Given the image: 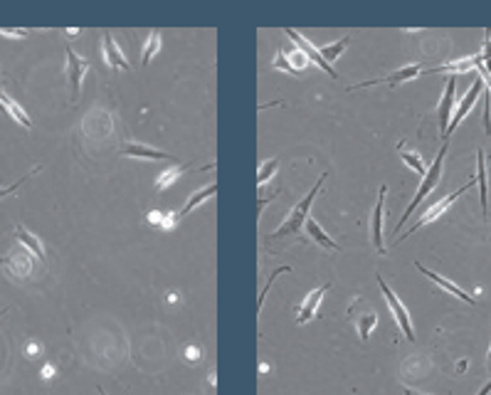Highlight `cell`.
Returning <instances> with one entry per match:
<instances>
[{"label":"cell","mask_w":491,"mask_h":395,"mask_svg":"<svg viewBox=\"0 0 491 395\" xmlns=\"http://www.w3.org/2000/svg\"><path fill=\"white\" fill-rule=\"evenodd\" d=\"M447 146H449V139L444 141V146L439 148L437 158H435V161H432V166H427V173L422 176V183H420V188H417L415 198H412V203H410V206H407V210L403 212V217H400V222H398V228H395V233H400V230H403V225H405V220H410V217H412V212H415V208L420 206V203L425 201L427 195H430L432 190H435V188H437V185H439V180H442L444 156H447Z\"/></svg>","instance_id":"cell-1"},{"label":"cell","mask_w":491,"mask_h":395,"mask_svg":"<svg viewBox=\"0 0 491 395\" xmlns=\"http://www.w3.org/2000/svg\"><path fill=\"white\" fill-rule=\"evenodd\" d=\"M324 180H326V173L321 176L319 180H316V185H313L311 190H309V195L304 198L302 203H297V206L292 208V212L286 215V220L279 225V230H274V233L270 235L272 240H279V238H302V228L306 225V217H309V210H311V206H313V198L319 195V190H321V185H324Z\"/></svg>","instance_id":"cell-2"},{"label":"cell","mask_w":491,"mask_h":395,"mask_svg":"<svg viewBox=\"0 0 491 395\" xmlns=\"http://www.w3.org/2000/svg\"><path fill=\"white\" fill-rule=\"evenodd\" d=\"M474 183H476V178H474V180H469V183H465V188H457V190H454V193H449V195H444V198H439V201L435 203V206L427 208V210H422L420 220H417L410 230H405V235H400L398 242H403V240L410 238V235H412V233H417V230H420V228H425V225H430V222H435V220H437V217H442L444 212L449 210V206H452V203L457 201L459 195H465L467 190H469Z\"/></svg>","instance_id":"cell-3"},{"label":"cell","mask_w":491,"mask_h":395,"mask_svg":"<svg viewBox=\"0 0 491 395\" xmlns=\"http://www.w3.org/2000/svg\"><path fill=\"white\" fill-rule=\"evenodd\" d=\"M375 279H378L380 292H383L385 302H388V307H390V311H393V316H395V321H398V326H400V331H403V336H405L407 341H415V329H412V321H410V314H407L405 304L400 302L398 294H395L393 289H390L388 284H385L383 277L375 274Z\"/></svg>","instance_id":"cell-4"},{"label":"cell","mask_w":491,"mask_h":395,"mask_svg":"<svg viewBox=\"0 0 491 395\" xmlns=\"http://www.w3.org/2000/svg\"><path fill=\"white\" fill-rule=\"evenodd\" d=\"M286 38H292V42L297 45V47L302 49L304 54H306V60L311 62L313 67H319V70H324L326 75L331 77V79H338V72H336L334 67H331L329 62H326L324 57H321L319 47H313L311 40H306L302 33H297V30H292V27H286Z\"/></svg>","instance_id":"cell-5"},{"label":"cell","mask_w":491,"mask_h":395,"mask_svg":"<svg viewBox=\"0 0 491 395\" xmlns=\"http://www.w3.org/2000/svg\"><path fill=\"white\" fill-rule=\"evenodd\" d=\"M481 89H484V79L481 77H476L474 82H471V87H469V92L465 94V99L459 102V107H457V111L452 114V121H449V126H447V134H444V141L449 139V136L454 134V129H457L462 121H465V116L471 111V107L476 104V99L481 97Z\"/></svg>","instance_id":"cell-6"},{"label":"cell","mask_w":491,"mask_h":395,"mask_svg":"<svg viewBox=\"0 0 491 395\" xmlns=\"http://www.w3.org/2000/svg\"><path fill=\"white\" fill-rule=\"evenodd\" d=\"M92 70L89 60L79 57L72 47H67V77H70V84H72V99H79V92H81V79H84L86 72Z\"/></svg>","instance_id":"cell-7"},{"label":"cell","mask_w":491,"mask_h":395,"mask_svg":"<svg viewBox=\"0 0 491 395\" xmlns=\"http://www.w3.org/2000/svg\"><path fill=\"white\" fill-rule=\"evenodd\" d=\"M385 195H388V185H380L378 190V201H375V208H373V217H371V240L373 247L378 255H385V242H383V206H385Z\"/></svg>","instance_id":"cell-8"},{"label":"cell","mask_w":491,"mask_h":395,"mask_svg":"<svg viewBox=\"0 0 491 395\" xmlns=\"http://www.w3.org/2000/svg\"><path fill=\"white\" fill-rule=\"evenodd\" d=\"M425 70V65L422 62H415V65H405L400 67L398 72H393V75H388L385 79H371V82H361V84H353L351 89H363V87H373V84H388V87H398V84H403V82H410L415 79L420 72Z\"/></svg>","instance_id":"cell-9"},{"label":"cell","mask_w":491,"mask_h":395,"mask_svg":"<svg viewBox=\"0 0 491 395\" xmlns=\"http://www.w3.org/2000/svg\"><path fill=\"white\" fill-rule=\"evenodd\" d=\"M309 65H311V62L306 60V54H304L299 47L289 49V52H284V49H281V52L274 57V67H276V70H284V72H289V75H299V72L306 70Z\"/></svg>","instance_id":"cell-10"},{"label":"cell","mask_w":491,"mask_h":395,"mask_svg":"<svg viewBox=\"0 0 491 395\" xmlns=\"http://www.w3.org/2000/svg\"><path fill=\"white\" fill-rule=\"evenodd\" d=\"M415 267L422 272V274L427 277V279H430V281H435V284H437L439 289H444V292H447V294H452V297H457V299H462V302L471 304V307H474V304H476V299H474V297H469V294H467L465 289H462V287H457V284H454V281H449L447 277H442V274H437V272L427 270V267H425V265H420V262H417Z\"/></svg>","instance_id":"cell-11"},{"label":"cell","mask_w":491,"mask_h":395,"mask_svg":"<svg viewBox=\"0 0 491 395\" xmlns=\"http://www.w3.org/2000/svg\"><path fill=\"white\" fill-rule=\"evenodd\" d=\"M353 304H356V307L361 309V314H358L356 309H351V316H353V321H356L361 339L366 341L368 336H371V331L375 329V324H378V314H375V309H371L368 304H363L361 299H356Z\"/></svg>","instance_id":"cell-12"},{"label":"cell","mask_w":491,"mask_h":395,"mask_svg":"<svg viewBox=\"0 0 491 395\" xmlns=\"http://www.w3.org/2000/svg\"><path fill=\"white\" fill-rule=\"evenodd\" d=\"M329 281H326L324 287H316L313 292L306 294V299L302 302V307H299V314H297V324H306V321H311L313 316H316V311H319V304L321 299H324V294L329 292Z\"/></svg>","instance_id":"cell-13"},{"label":"cell","mask_w":491,"mask_h":395,"mask_svg":"<svg viewBox=\"0 0 491 395\" xmlns=\"http://www.w3.org/2000/svg\"><path fill=\"white\" fill-rule=\"evenodd\" d=\"M454 89H457V77H447V89H444L442 102H439V109H437V114H439V134H442V139H444V134H447L449 121H452Z\"/></svg>","instance_id":"cell-14"},{"label":"cell","mask_w":491,"mask_h":395,"mask_svg":"<svg viewBox=\"0 0 491 395\" xmlns=\"http://www.w3.org/2000/svg\"><path fill=\"white\" fill-rule=\"evenodd\" d=\"M104 60H107L109 67H114V70H131L129 60H126V54L121 52V47L116 45V40L111 38V35H107L104 38Z\"/></svg>","instance_id":"cell-15"},{"label":"cell","mask_w":491,"mask_h":395,"mask_svg":"<svg viewBox=\"0 0 491 395\" xmlns=\"http://www.w3.org/2000/svg\"><path fill=\"white\" fill-rule=\"evenodd\" d=\"M121 156H129V158H151V161H161V158H176L166 151H158L153 146H146V144H126L121 148Z\"/></svg>","instance_id":"cell-16"},{"label":"cell","mask_w":491,"mask_h":395,"mask_svg":"<svg viewBox=\"0 0 491 395\" xmlns=\"http://www.w3.org/2000/svg\"><path fill=\"white\" fill-rule=\"evenodd\" d=\"M215 193H217V183H210V185H208V188H200L198 193H193V195H190V201L185 203V206L180 208V210L176 212V215H171V217H173V222L183 220V217L188 215L190 210H195V208H198L200 203H205L208 198H212V195H215Z\"/></svg>","instance_id":"cell-17"},{"label":"cell","mask_w":491,"mask_h":395,"mask_svg":"<svg viewBox=\"0 0 491 395\" xmlns=\"http://www.w3.org/2000/svg\"><path fill=\"white\" fill-rule=\"evenodd\" d=\"M476 183H479L481 210H484V217H486V212H489V188H486V153H484V148L476 151Z\"/></svg>","instance_id":"cell-18"},{"label":"cell","mask_w":491,"mask_h":395,"mask_svg":"<svg viewBox=\"0 0 491 395\" xmlns=\"http://www.w3.org/2000/svg\"><path fill=\"white\" fill-rule=\"evenodd\" d=\"M306 233H309V238H311L313 242L319 245V247H326V249H334V252H341V245L334 242V240L329 238V233H326V230L321 228L319 222L313 220L311 215L306 217Z\"/></svg>","instance_id":"cell-19"},{"label":"cell","mask_w":491,"mask_h":395,"mask_svg":"<svg viewBox=\"0 0 491 395\" xmlns=\"http://www.w3.org/2000/svg\"><path fill=\"white\" fill-rule=\"evenodd\" d=\"M15 238L20 240V242L25 245V247L30 249V252H33V255L38 257L40 262L47 260V257H45V247H42V242H40V240L35 238V235L30 233V230H27L25 225H15Z\"/></svg>","instance_id":"cell-20"},{"label":"cell","mask_w":491,"mask_h":395,"mask_svg":"<svg viewBox=\"0 0 491 395\" xmlns=\"http://www.w3.org/2000/svg\"><path fill=\"white\" fill-rule=\"evenodd\" d=\"M0 109H3V111H6V114L10 116V119H15L20 126H25V129H30V126H33L30 116H27L25 111H22V109L17 107V104L13 102V99L8 97V94H3V92H0Z\"/></svg>","instance_id":"cell-21"},{"label":"cell","mask_w":491,"mask_h":395,"mask_svg":"<svg viewBox=\"0 0 491 395\" xmlns=\"http://www.w3.org/2000/svg\"><path fill=\"white\" fill-rule=\"evenodd\" d=\"M190 168L185 166V163H178V166H173V168H168V171H163L161 176L156 178V190H166L168 185H173L176 180L180 178L183 173H188Z\"/></svg>","instance_id":"cell-22"},{"label":"cell","mask_w":491,"mask_h":395,"mask_svg":"<svg viewBox=\"0 0 491 395\" xmlns=\"http://www.w3.org/2000/svg\"><path fill=\"white\" fill-rule=\"evenodd\" d=\"M398 151H400V156H403V161H405L407 166H410L412 171H415V173H420V176L427 173V166H425V161H422L420 153H417V151H410V148H407L405 144H403V141L398 144Z\"/></svg>","instance_id":"cell-23"},{"label":"cell","mask_w":491,"mask_h":395,"mask_svg":"<svg viewBox=\"0 0 491 395\" xmlns=\"http://www.w3.org/2000/svg\"><path fill=\"white\" fill-rule=\"evenodd\" d=\"M161 49V33L158 30H153L151 35H148V40H146V45H143V52H141V62L143 65H148V62L156 57V52Z\"/></svg>","instance_id":"cell-24"},{"label":"cell","mask_w":491,"mask_h":395,"mask_svg":"<svg viewBox=\"0 0 491 395\" xmlns=\"http://www.w3.org/2000/svg\"><path fill=\"white\" fill-rule=\"evenodd\" d=\"M348 40H351V38L345 35V38H341L338 42H331V45H326V47H321V49H319L321 57H324V60L329 62V65H331V62H336V60L341 57V52H343V49L348 47Z\"/></svg>","instance_id":"cell-25"},{"label":"cell","mask_w":491,"mask_h":395,"mask_svg":"<svg viewBox=\"0 0 491 395\" xmlns=\"http://www.w3.org/2000/svg\"><path fill=\"white\" fill-rule=\"evenodd\" d=\"M276 168H279V158H272L270 163H262V166H259V173H257V183L259 185L270 183V180L274 178Z\"/></svg>","instance_id":"cell-26"},{"label":"cell","mask_w":491,"mask_h":395,"mask_svg":"<svg viewBox=\"0 0 491 395\" xmlns=\"http://www.w3.org/2000/svg\"><path fill=\"white\" fill-rule=\"evenodd\" d=\"M481 65H484V70L491 75V30H486L484 33V54H481Z\"/></svg>","instance_id":"cell-27"},{"label":"cell","mask_w":491,"mask_h":395,"mask_svg":"<svg viewBox=\"0 0 491 395\" xmlns=\"http://www.w3.org/2000/svg\"><path fill=\"white\" fill-rule=\"evenodd\" d=\"M0 35H6V38H25V30H6V27H0Z\"/></svg>","instance_id":"cell-28"},{"label":"cell","mask_w":491,"mask_h":395,"mask_svg":"<svg viewBox=\"0 0 491 395\" xmlns=\"http://www.w3.org/2000/svg\"><path fill=\"white\" fill-rule=\"evenodd\" d=\"M22 180H25V178H20V183H22ZM20 183L10 185V188H0V198H3V195H10V193H15V190H17V185H20Z\"/></svg>","instance_id":"cell-29"},{"label":"cell","mask_w":491,"mask_h":395,"mask_svg":"<svg viewBox=\"0 0 491 395\" xmlns=\"http://www.w3.org/2000/svg\"><path fill=\"white\" fill-rule=\"evenodd\" d=\"M489 393H491V380H486V383H484V388H481L476 395H489Z\"/></svg>","instance_id":"cell-30"},{"label":"cell","mask_w":491,"mask_h":395,"mask_svg":"<svg viewBox=\"0 0 491 395\" xmlns=\"http://www.w3.org/2000/svg\"><path fill=\"white\" fill-rule=\"evenodd\" d=\"M0 265H13V257H0Z\"/></svg>","instance_id":"cell-31"},{"label":"cell","mask_w":491,"mask_h":395,"mask_svg":"<svg viewBox=\"0 0 491 395\" xmlns=\"http://www.w3.org/2000/svg\"><path fill=\"white\" fill-rule=\"evenodd\" d=\"M405 395H425V393H417V390H412V388H405Z\"/></svg>","instance_id":"cell-32"},{"label":"cell","mask_w":491,"mask_h":395,"mask_svg":"<svg viewBox=\"0 0 491 395\" xmlns=\"http://www.w3.org/2000/svg\"><path fill=\"white\" fill-rule=\"evenodd\" d=\"M489 371H491V346H489Z\"/></svg>","instance_id":"cell-33"},{"label":"cell","mask_w":491,"mask_h":395,"mask_svg":"<svg viewBox=\"0 0 491 395\" xmlns=\"http://www.w3.org/2000/svg\"><path fill=\"white\" fill-rule=\"evenodd\" d=\"M99 393H102V395H107V393H104V390H102V388H99Z\"/></svg>","instance_id":"cell-34"}]
</instances>
